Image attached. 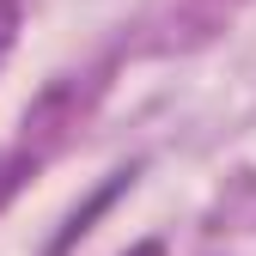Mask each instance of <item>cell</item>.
<instances>
[{
  "mask_svg": "<svg viewBox=\"0 0 256 256\" xmlns=\"http://www.w3.org/2000/svg\"><path fill=\"white\" fill-rule=\"evenodd\" d=\"M12 30H18V0H0V55H6Z\"/></svg>",
  "mask_w": 256,
  "mask_h": 256,
  "instance_id": "1",
  "label": "cell"
},
{
  "mask_svg": "<svg viewBox=\"0 0 256 256\" xmlns=\"http://www.w3.org/2000/svg\"><path fill=\"white\" fill-rule=\"evenodd\" d=\"M12 171H18V165H6V158H0V202H6V189H12V183H18V177H12Z\"/></svg>",
  "mask_w": 256,
  "mask_h": 256,
  "instance_id": "2",
  "label": "cell"
},
{
  "mask_svg": "<svg viewBox=\"0 0 256 256\" xmlns=\"http://www.w3.org/2000/svg\"><path fill=\"white\" fill-rule=\"evenodd\" d=\"M134 256H158V244H140V250H134Z\"/></svg>",
  "mask_w": 256,
  "mask_h": 256,
  "instance_id": "3",
  "label": "cell"
}]
</instances>
